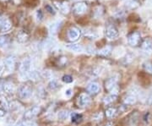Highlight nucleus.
Masks as SVG:
<instances>
[{
	"mask_svg": "<svg viewBox=\"0 0 152 126\" xmlns=\"http://www.w3.org/2000/svg\"><path fill=\"white\" fill-rule=\"evenodd\" d=\"M111 53H112V48H111V47H109V46H107V47H105V48H102V49L98 52L99 55H101V56H105V57L111 54Z\"/></svg>",
	"mask_w": 152,
	"mask_h": 126,
	"instance_id": "nucleus-19",
	"label": "nucleus"
},
{
	"mask_svg": "<svg viewBox=\"0 0 152 126\" xmlns=\"http://www.w3.org/2000/svg\"><path fill=\"white\" fill-rule=\"evenodd\" d=\"M9 37L8 36H0V47L5 46L9 42Z\"/></svg>",
	"mask_w": 152,
	"mask_h": 126,
	"instance_id": "nucleus-27",
	"label": "nucleus"
},
{
	"mask_svg": "<svg viewBox=\"0 0 152 126\" xmlns=\"http://www.w3.org/2000/svg\"><path fill=\"white\" fill-rule=\"evenodd\" d=\"M42 75L44 77V78H50L52 76V72L49 71V70H45V71L42 72Z\"/></svg>",
	"mask_w": 152,
	"mask_h": 126,
	"instance_id": "nucleus-32",
	"label": "nucleus"
},
{
	"mask_svg": "<svg viewBox=\"0 0 152 126\" xmlns=\"http://www.w3.org/2000/svg\"><path fill=\"white\" fill-rule=\"evenodd\" d=\"M100 90V86L97 82L90 83L87 86V91L91 94H96Z\"/></svg>",
	"mask_w": 152,
	"mask_h": 126,
	"instance_id": "nucleus-12",
	"label": "nucleus"
},
{
	"mask_svg": "<svg viewBox=\"0 0 152 126\" xmlns=\"http://www.w3.org/2000/svg\"><path fill=\"white\" fill-rule=\"evenodd\" d=\"M102 7H97L96 9V10H95V15H96V16H100V15H102V13H103V11H101L100 10H102Z\"/></svg>",
	"mask_w": 152,
	"mask_h": 126,
	"instance_id": "nucleus-31",
	"label": "nucleus"
},
{
	"mask_svg": "<svg viewBox=\"0 0 152 126\" xmlns=\"http://www.w3.org/2000/svg\"><path fill=\"white\" fill-rule=\"evenodd\" d=\"M3 89H4V92L9 94H13L15 92V85L11 82L4 83V86H3Z\"/></svg>",
	"mask_w": 152,
	"mask_h": 126,
	"instance_id": "nucleus-13",
	"label": "nucleus"
},
{
	"mask_svg": "<svg viewBox=\"0 0 152 126\" xmlns=\"http://www.w3.org/2000/svg\"><path fill=\"white\" fill-rule=\"evenodd\" d=\"M20 104L19 103H17V102H12L9 105L10 109L12 110V111H15V110L19 109V108H20Z\"/></svg>",
	"mask_w": 152,
	"mask_h": 126,
	"instance_id": "nucleus-28",
	"label": "nucleus"
},
{
	"mask_svg": "<svg viewBox=\"0 0 152 126\" xmlns=\"http://www.w3.org/2000/svg\"><path fill=\"white\" fill-rule=\"evenodd\" d=\"M136 97L135 96H134V95H128L126 97L124 98V104L126 105H134L136 103Z\"/></svg>",
	"mask_w": 152,
	"mask_h": 126,
	"instance_id": "nucleus-17",
	"label": "nucleus"
},
{
	"mask_svg": "<svg viewBox=\"0 0 152 126\" xmlns=\"http://www.w3.org/2000/svg\"><path fill=\"white\" fill-rule=\"evenodd\" d=\"M146 104L150 105V106H151L152 105V94L151 95H150V96H149V97L147 98Z\"/></svg>",
	"mask_w": 152,
	"mask_h": 126,
	"instance_id": "nucleus-36",
	"label": "nucleus"
},
{
	"mask_svg": "<svg viewBox=\"0 0 152 126\" xmlns=\"http://www.w3.org/2000/svg\"><path fill=\"white\" fill-rule=\"evenodd\" d=\"M62 26V21H56L53 22V24H51V26H49V32L52 35L57 34L58 32L59 31L60 27Z\"/></svg>",
	"mask_w": 152,
	"mask_h": 126,
	"instance_id": "nucleus-11",
	"label": "nucleus"
},
{
	"mask_svg": "<svg viewBox=\"0 0 152 126\" xmlns=\"http://www.w3.org/2000/svg\"><path fill=\"white\" fill-rule=\"evenodd\" d=\"M80 36V31L78 28L71 27L68 31V37L71 42H75L76 40H78Z\"/></svg>",
	"mask_w": 152,
	"mask_h": 126,
	"instance_id": "nucleus-9",
	"label": "nucleus"
},
{
	"mask_svg": "<svg viewBox=\"0 0 152 126\" xmlns=\"http://www.w3.org/2000/svg\"><path fill=\"white\" fill-rule=\"evenodd\" d=\"M58 7L59 9L61 12L63 14H69V12L70 11V6L68 2H60L59 4H58Z\"/></svg>",
	"mask_w": 152,
	"mask_h": 126,
	"instance_id": "nucleus-14",
	"label": "nucleus"
},
{
	"mask_svg": "<svg viewBox=\"0 0 152 126\" xmlns=\"http://www.w3.org/2000/svg\"><path fill=\"white\" fill-rule=\"evenodd\" d=\"M91 97L86 93H81L77 98V104L80 108H86L91 104Z\"/></svg>",
	"mask_w": 152,
	"mask_h": 126,
	"instance_id": "nucleus-2",
	"label": "nucleus"
},
{
	"mask_svg": "<svg viewBox=\"0 0 152 126\" xmlns=\"http://www.w3.org/2000/svg\"><path fill=\"white\" fill-rule=\"evenodd\" d=\"M151 73H152V72H151Z\"/></svg>",
	"mask_w": 152,
	"mask_h": 126,
	"instance_id": "nucleus-43",
	"label": "nucleus"
},
{
	"mask_svg": "<svg viewBox=\"0 0 152 126\" xmlns=\"http://www.w3.org/2000/svg\"><path fill=\"white\" fill-rule=\"evenodd\" d=\"M141 35L139 32H134L128 37V42L132 47H136L140 42Z\"/></svg>",
	"mask_w": 152,
	"mask_h": 126,
	"instance_id": "nucleus-4",
	"label": "nucleus"
},
{
	"mask_svg": "<svg viewBox=\"0 0 152 126\" xmlns=\"http://www.w3.org/2000/svg\"><path fill=\"white\" fill-rule=\"evenodd\" d=\"M152 48V42L150 39H145L142 42V48L145 50H151Z\"/></svg>",
	"mask_w": 152,
	"mask_h": 126,
	"instance_id": "nucleus-21",
	"label": "nucleus"
},
{
	"mask_svg": "<svg viewBox=\"0 0 152 126\" xmlns=\"http://www.w3.org/2000/svg\"><path fill=\"white\" fill-rule=\"evenodd\" d=\"M47 9L48 10L50 13H53V14H54V11H53V9H51V8H50V6H47Z\"/></svg>",
	"mask_w": 152,
	"mask_h": 126,
	"instance_id": "nucleus-39",
	"label": "nucleus"
},
{
	"mask_svg": "<svg viewBox=\"0 0 152 126\" xmlns=\"http://www.w3.org/2000/svg\"><path fill=\"white\" fill-rule=\"evenodd\" d=\"M5 115V110L3 109V108H0V118L4 117Z\"/></svg>",
	"mask_w": 152,
	"mask_h": 126,
	"instance_id": "nucleus-37",
	"label": "nucleus"
},
{
	"mask_svg": "<svg viewBox=\"0 0 152 126\" xmlns=\"http://www.w3.org/2000/svg\"><path fill=\"white\" fill-rule=\"evenodd\" d=\"M151 4H152V0H151Z\"/></svg>",
	"mask_w": 152,
	"mask_h": 126,
	"instance_id": "nucleus-41",
	"label": "nucleus"
},
{
	"mask_svg": "<svg viewBox=\"0 0 152 126\" xmlns=\"http://www.w3.org/2000/svg\"><path fill=\"white\" fill-rule=\"evenodd\" d=\"M93 119L96 121L102 120V114L101 113H98V114H95V115H94Z\"/></svg>",
	"mask_w": 152,
	"mask_h": 126,
	"instance_id": "nucleus-33",
	"label": "nucleus"
},
{
	"mask_svg": "<svg viewBox=\"0 0 152 126\" xmlns=\"http://www.w3.org/2000/svg\"><path fill=\"white\" fill-rule=\"evenodd\" d=\"M68 49L71 50L73 52H75V53H81L83 51V47H82L80 44L78 43H72L69 44L66 46Z\"/></svg>",
	"mask_w": 152,
	"mask_h": 126,
	"instance_id": "nucleus-15",
	"label": "nucleus"
},
{
	"mask_svg": "<svg viewBox=\"0 0 152 126\" xmlns=\"http://www.w3.org/2000/svg\"><path fill=\"white\" fill-rule=\"evenodd\" d=\"M72 94H73V91L71 89H67L65 91L66 97H70L71 96H72Z\"/></svg>",
	"mask_w": 152,
	"mask_h": 126,
	"instance_id": "nucleus-35",
	"label": "nucleus"
},
{
	"mask_svg": "<svg viewBox=\"0 0 152 126\" xmlns=\"http://www.w3.org/2000/svg\"><path fill=\"white\" fill-rule=\"evenodd\" d=\"M138 6H139V3L134 1V0H131V1H129L128 3H126V7H127L128 9L133 10V9L137 8Z\"/></svg>",
	"mask_w": 152,
	"mask_h": 126,
	"instance_id": "nucleus-25",
	"label": "nucleus"
},
{
	"mask_svg": "<svg viewBox=\"0 0 152 126\" xmlns=\"http://www.w3.org/2000/svg\"><path fill=\"white\" fill-rule=\"evenodd\" d=\"M106 37L109 40H115L118 37V32L113 26H109L106 31Z\"/></svg>",
	"mask_w": 152,
	"mask_h": 126,
	"instance_id": "nucleus-8",
	"label": "nucleus"
},
{
	"mask_svg": "<svg viewBox=\"0 0 152 126\" xmlns=\"http://www.w3.org/2000/svg\"><path fill=\"white\" fill-rule=\"evenodd\" d=\"M69 113L68 110L65 109L60 110L59 112H58V119L62 121L66 120V119L69 118Z\"/></svg>",
	"mask_w": 152,
	"mask_h": 126,
	"instance_id": "nucleus-18",
	"label": "nucleus"
},
{
	"mask_svg": "<svg viewBox=\"0 0 152 126\" xmlns=\"http://www.w3.org/2000/svg\"><path fill=\"white\" fill-rule=\"evenodd\" d=\"M33 90L31 86H28V85H24L21 86L19 88V91H18V95H19V97L20 99H29L31 96H32Z\"/></svg>",
	"mask_w": 152,
	"mask_h": 126,
	"instance_id": "nucleus-1",
	"label": "nucleus"
},
{
	"mask_svg": "<svg viewBox=\"0 0 152 126\" xmlns=\"http://www.w3.org/2000/svg\"><path fill=\"white\" fill-rule=\"evenodd\" d=\"M4 64L8 73H11L12 71H14L15 67V58L14 56H9L5 59Z\"/></svg>",
	"mask_w": 152,
	"mask_h": 126,
	"instance_id": "nucleus-6",
	"label": "nucleus"
},
{
	"mask_svg": "<svg viewBox=\"0 0 152 126\" xmlns=\"http://www.w3.org/2000/svg\"><path fill=\"white\" fill-rule=\"evenodd\" d=\"M3 92H4V89H3V86H0V94L2 93Z\"/></svg>",
	"mask_w": 152,
	"mask_h": 126,
	"instance_id": "nucleus-40",
	"label": "nucleus"
},
{
	"mask_svg": "<svg viewBox=\"0 0 152 126\" xmlns=\"http://www.w3.org/2000/svg\"><path fill=\"white\" fill-rule=\"evenodd\" d=\"M117 97L118 96H116V95H113V94H110L109 96H107L105 98H104L103 102L105 104H110V103H113L116 101V99H117Z\"/></svg>",
	"mask_w": 152,
	"mask_h": 126,
	"instance_id": "nucleus-20",
	"label": "nucleus"
},
{
	"mask_svg": "<svg viewBox=\"0 0 152 126\" xmlns=\"http://www.w3.org/2000/svg\"><path fill=\"white\" fill-rule=\"evenodd\" d=\"M151 50H152V48H151Z\"/></svg>",
	"mask_w": 152,
	"mask_h": 126,
	"instance_id": "nucleus-42",
	"label": "nucleus"
},
{
	"mask_svg": "<svg viewBox=\"0 0 152 126\" xmlns=\"http://www.w3.org/2000/svg\"><path fill=\"white\" fill-rule=\"evenodd\" d=\"M88 9V5H87L86 3L85 2H80V3H77L75 4L74 7H73V11L75 15H81L83 14H85L87 11Z\"/></svg>",
	"mask_w": 152,
	"mask_h": 126,
	"instance_id": "nucleus-5",
	"label": "nucleus"
},
{
	"mask_svg": "<svg viewBox=\"0 0 152 126\" xmlns=\"http://www.w3.org/2000/svg\"><path fill=\"white\" fill-rule=\"evenodd\" d=\"M9 19L7 17L4 16V15H0V32L2 30V28L4 27V24L6 23V21H8Z\"/></svg>",
	"mask_w": 152,
	"mask_h": 126,
	"instance_id": "nucleus-30",
	"label": "nucleus"
},
{
	"mask_svg": "<svg viewBox=\"0 0 152 126\" xmlns=\"http://www.w3.org/2000/svg\"><path fill=\"white\" fill-rule=\"evenodd\" d=\"M16 126H37V124L31 120H25L17 124Z\"/></svg>",
	"mask_w": 152,
	"mask_h": 126,
	"instance_id": "nucleus-22",
	"label": "nucleus"
},
{
	"mask_svg": "<svg viewBox=\"0 0 152 126\" xmlns=\"http://www.w3.org/2000/svg\"><path fill=\"white\" fill-rule=\"evenodd\" d=\"M4 68V64H3L2 62H0V74H1V72L3 71Z\"/></svg>",
	"mask_w": 152,
	"mask_h": 126,
	"instance_id": "nucleus-38",
	"label": "nucleus"
},
{
	"mask_svg": "<svg viewBox=\"0 0 152 126\" xmlns=\"http://www.w3.org/2000/svg\"><path fill=\"white\" fill-rule=\"evenodd\" d=\"M117 114V109L115 108H109L106 110V115L107 118H113V116L116 115Z\"/></svg>",
	"mask_w": 152,
	"mask_h": 126,
	"instance_id": "nucleus-24",
	"label": "nucleus"
},
{
	"mask_svg": "<svg viewBox=\"0 0 152 126\" xmlns=\"http://www.w3.org/2000/svg\"><path fill=\"white\" fill-rule=\"evenodd\" d=\"M29 39V34L26 31H20L17 35V40L20 42H26Z\"/></svg>",
	"mask_w": 152,
	"mask_h": 126,
	"instance_id": "nucleus-16",
	"label": "nucleus"
},
{
	"mask_svg": "<svg viewBox=\"0 0 152 126\" xmlns=\"http://www.w3.org/2000/svg\"><path fill=\"white\" fill-rule=\"evenodd\" d=\"M71 119H72V122H74V123H79V122L81 121L82 116L80 114H79L73 113L72 116H71Z\"/></svg>",
	"mask_w": 152,
	"mask_h": 126,
	"instance_id": "nucleus-26",
	"label": "nucleus"
},
{
	"mask_svg": "<svg viewBox=\"0 0 152 126\" xmlns=\"http://www.w3.org/2000/svg\"><path fill=\"white\" fill-rule=\"evenodd\" d=\"M31 63L32 61L30 58H26L22 60L20 66V70L21 74H27L30 71L31 67Z\"/></svg>",
	"mask_w": 152,
	"mask_h": 126,
	"instance_id": "nucleus-7",
	"label": "nucleus"
},
{
	"mask_svg": "<svg viewBox=\"0 0 152 126\" xmlns=\"http://www.w3.org/2000/svg\"><path fill=\"white\" fill-rule=\"evenodd\" d=\"M62 81H64L66 84H69V83H71L73 81V78L71 75H64L63 78H62Z\"/></svg>",
	"mask_w": 152,
	"mask_h": 126,
	"instance_id": "nucleus-29",
	"label": "nucleus"
},
{
	"mask_svg": "<svg viewBox=\"0 0 152 126\" xmlns=\"http://www.w3.org/2000/svg\"><path fill=\"white\" fill-rule=\"evenodd\" d=\"M40 112H41V108L39 106H34V107L29 108V109H27L25 112L24 118L26 120H31V119H34L36 116H37Z\"/></svg>",
	"mask_w": 152,
	"mask_h": 126,
	"instance_id": "nucleus-3",
	"label": "nucleus"
},
{
	"mask_svg": "<svg viewBox=\"0 0 152 126\" xmlns=\"http://www.w3.org/2000/svg\"><path fill=\"white\" fill-rule=\"evenodd\" d=\"M118 81V77L117 75H114V76H112L108 78L106 82H105V87L107 90L108 91H111L113 87H115L117 86V83Z\"/></svg>",
	"mask_w": 152,
	"mask_h": 126,
	"instance_id": "nucleus-10",
	"label": "nucleus"
},
{
	"mask_svg": "<svg viewBox=\"0 0 152 126\" xmlns=\"http://www.w3.org/2000/svg\"><path fill=\"white\" fill-rule=\"evenodd\" d=\"M58 87H59V84H58L57 80H52L48 83V88L50 90H52V91H54V90L58 89Z\"/></svg>",
	"mask_w": 152,
	"mask_h": 126,
	"instance_id": "nucleus-23",
	"label": "nucleus"
},
{
	"mask_svg": "<svg viewBox=\"0 0 152 126\" xmlns=\"http://www.w3.org/2000/svg\"><path fill=\"white\" fill-rule=\"evenodd\" d=\"M42 17H43V15H42V10H38L37 12V21H42Z\"/></svg>",
	"mask_w": 152,
	"mask_h": 126,
	"instance_id": "nucleus-34",
	"label": "nucleus"
}]
</instances>
